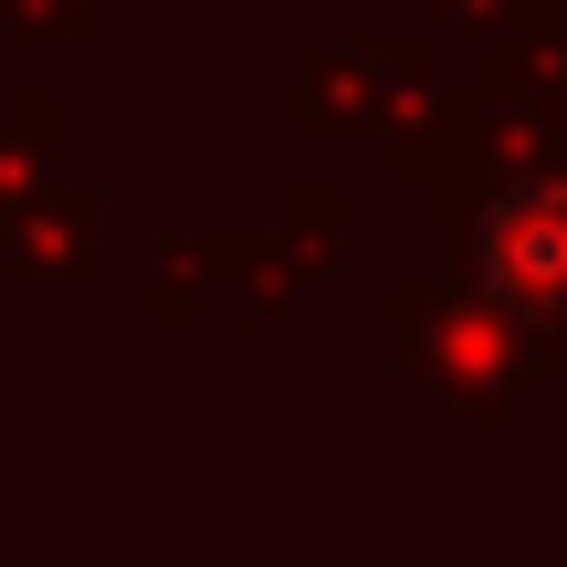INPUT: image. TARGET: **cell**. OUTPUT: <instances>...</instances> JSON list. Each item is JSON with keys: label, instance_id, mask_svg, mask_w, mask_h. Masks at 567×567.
I'll list each match as a JSON object with an SVG mask.
<instances>
[{"label": "cell", "instance_id": "1", "mask_svg": "<svg viewBox=\"0 0 567 567\" xmlns=\"http://www.w3.org/2000/svg\"><path fill=\"white\" fill-rule=\"evenodd\" d=\"M484 264H494L505 295L557 305V295H567V200H505V210H494Z\"/></svg>", "mask_w": 567, "mask_h": 567}]
</instances>
